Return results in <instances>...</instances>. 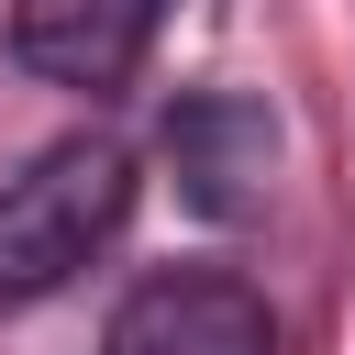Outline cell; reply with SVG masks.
Masks as SVG:
<instances>
[{
    "instance_id": "cell-2",
    "label": "cell",
    "mask_w": 355,
    "mask_h": 355,
    "mask_svg": "<svg viewBox=\"0 0 355 355\" xmlns=\"http://www.w3.org/2000/svg\"><path fill=\"white\" fill-rule=\"evenodd\" d=\"M100 355H277V311L233 266H166L111 311Z\"/></svg>"
},
{
    "instance_id": "cell-4",
    "label": "cell",
    "mask_w": 355,
    "mask_h": 355,
    "mask_svg": "<svg viewBox=\"0 0 355 355\" xmlns=\"http://www.w3.org/2000/svg\"><path fill=\"white\" fill-rule=\"evenodd\" d=\"M166 0H11V55L55 89H122Z\"/></svg>"
},
{
    "instance_id": "cell-3",
    "label": "cell",
    "mask_w": 355,
    "mask_h": 355,
    "mask_svg": "<svg viewBox=\"0 0 355 355\" xmlns=\"http://www.w3.org/2000/svg\"><path fill=\"white\" fill-rule=\"evenodd\" d=\"M166 166H178V200L189 211H211V222H233V211H255L266 200V166H277V122H266V100H233V89H200V100H178L166 111Z\"/></svg>"
},
{
    "instance_id": "cell-1",
    "label": "cell",
    "mask_w": 355,
    "mask_h": 355,
    "mask_svg": "<svg viewBox=\"0 0 355 355\" xmlns=\"http://www.w3.org/2000/svg\"><path fill=\"white\" fill-rule=\"evenodd\" d=\"M133 222V144L67 133L22 178H0V300H55Z\"/></svg>"
}]
</instances>
